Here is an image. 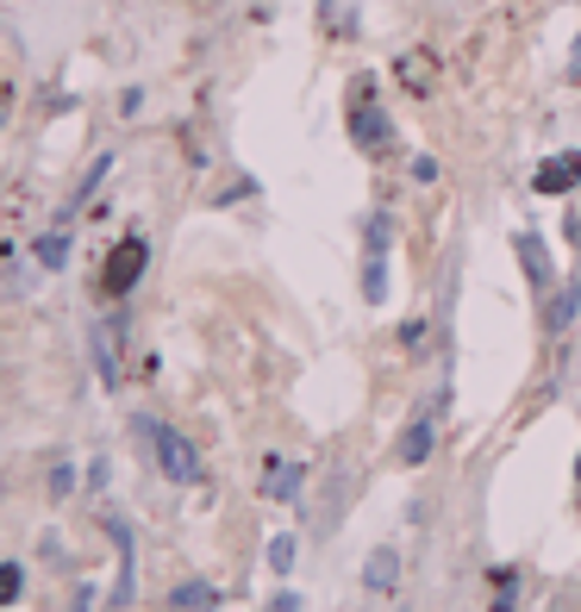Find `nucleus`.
<instances>
[{"instance_id": "f257e3e1", "label": "nucleus", "mask_w": 581, "mask_h": 612, "mask_svg": "<svg viewBox=\"0 0 581 612\" xmlns=\"http://www.w3.org/2000/svg\"><path fill=\"white\" fill-rule=\"evenodd\" d=\"M351 138H356V151H369V156H388V151H394V119L381 113L376 81H369V76L351 81Z\"/></svg>"}, {"instance_id": "f03ea898", "label": "nucleus", "mask_w": 581, "mask_h": 612, "mask_svg": "<svg viewBox=\"0 0 581 612\" xmlns=\"http://www.w3.org/2000/svg\"><path fill=\"white\" fill-rule=\"evenodd\" d=\"M144 269H151V238L144 231H131V238H119L113 244V256H106V269H101V294H131L138 281H144Z\"/></svg>"}, {"instance_id": "7ed1b4c3", "label": "nucleus", "mask_w": 581, "mask_h": 612, "mask_svg": "<svg viewBox=\"0 0 581 612\" xmlns=\"http://www.w3.org/2000/svg\"><path fill=\"white\" fill-rule=\"evenodd\" d=\"M138 432L151 437V450H156V462H163V475H169V482H181V487L201 482V457H194V444H188L181 432L156 425V419H138Z\"/></svg>"}, {"instance_id": "20e7f679", "label": "nucleus", "mask_w": 581, "mask_h": 612, "mask_svg": "<svg viewBox=\"0 0 581 612\" xmlns=\"http://www.w3.org/2000/svg\"><path fill=\"white\" fill-rule=\"evenodd\" d=\"M576 181H581V151H556L531 169V188H538V194H569Z\"/></svg>"}, {"instance_id": "39448f33", "label": "nucleus", "mask_w": 581, "mask_h": 612, "mask_svg": "<svg viewBox=\"0 0 581 612\" xmlns=\"http://www.w3.org/2000/svg\"><path fill=\"white\" fill-rule=\"evenodd\" d=\"M394 582H401V550H394V544L369 550V557H363V587H369V594H394Z\"/></svg>"}, {"instance_id": "423d86ee", "label": "nucleus", "mask_w": 581, "mask_h": 612, "mask_svg": "<svg viewBox=\"0 0 581 612\" xmlns=\"http://www.w3.org/2000/svg\"><path fill=\"white\" fill-rule=\"evenodd\" d=\"M513 251H519V263H526V276H531V288H551V251H544V238H538V231H519V238H513Z\"/></svg>"}, {"instance_id": "0eeeda50", "label": "nucleus", "mask_w": 581, "mask_h": 612, "mask_svg": "<svg viewBox=\"0 0 581 612\" xmlns=\"http://www.w3.org/2000/svg\"><path fill=\"white\" fill-rule=\"evenodd\" d=\"M301 482H306L301 462H269V469H263V494H269V500H301Z\"/></svg>"}, {"instance_id": "6e6552de", "label": "nucleus", "mask_w": 581, "mask_h": 612, "mask_svg": "<svg viewBox=\"0 0 581 612\" xmlns=\"http://www.w3.org/2000/svg\"><path fill=\"white\" fill-rule=\"evenodd\" d=\"M88 350H94V375H101V387H119V350H113V326H94V332H88Z\"/></svg>"}, {"instance_id": "1a4fd4ad", "label": "nucleus", "mask_w": 581, "mask_h": 612, "mask_svg": "<svg viewBox=\"0 0 581 612\" xmlns=\"http://www.w3.org/2000/svg\"><path fill=\"white\" fill-rule=\"evenodd\" d=\"M576 313H581V281H563V294L551 301V313H544V326H551V332L563 337V332H569V319H576Z\"/></svg>"}, {"instance_id": "9d476101", "label": "nucleus", "mask_w": 581, "mask_h": 612, "mask_svg": "<svg viewBox=\"0 0 581 612\" xmlns=\"http://www.w3.org/2000/svg\"><path fill=\"white\" fill-rule=\"evenodd\" d=\"M106 532H113V544H119V587H113V607H126L131 600V532L119 525V519H113Z\"/></svg>"}, {"instance_id": "9b49d317", "label": "nucleus", "mask_w": 581, "mask_h": 612, "mask_svg": "<svg viewBox=\"0 0 581 612\" xmlns=\"http://www.w3.org/2000/svg\"><path fill=\"white\" fill-rule=\"evenodd\" d=\"M426 457H431V419H413V425H406V437H401V462H413V469H419Z\"/></svg>"}, {"instance_id": "f8f14e48", "label": "nucleus", "mask_w": 581, "mask_h": 612, "mask_svg": "<svg viewBox=\"0 0 581 612\" xmlns=\"http://www.w3.org/2000/svg\"><path fill=\"white\" fill-rule=\"evenodd\" d=\"M213 607H219V587H206V582L176 587V612H213Z\"/></svg>"}, {"instance_id": "ddd939ff", "label": "nucleus", "mask_w": 581, "mask_h": 612, "mask_svg": "<svg viewBox=\"0 0 581 612\" xmlns=\"http://www.w3.org/2000/svg\"><path fill=\"white\" fill-rule=\"evenodd\" d=\"M363 301L369 306L388 301V256H369V263H363Z\"/></svg>"}, {"instance_id": "4468645a", "label": "nucleus", "mask_w": 581, "mask_h": 612, "mask_svg": "<svg viewBox=\"0 0 581 612\" xmlns=\"http://www.w3.org/2000/svg\"><path fill=\"white\" fill-rule=\"evenodd\" d=\"M38 263H45V269H63V263H70V231H45V238H38Z\"/></svg>"}, {"instance_id": "2eb2a0df", "label": "nucleus", "mask_w": 581, "mask_h": 612, "mask_svg": "<svg viewBox=\"0 0 581 612\" xmlns=\"http://www.w3.org/2000/svg\"><path fill=\"white\" fill-rule=\"evenodd\" d=\"M20 587H26V569H20V562H0V607H13Z\"/></svg>"}, {"instance_id": "dca6fc26", "label": "nucleus", "mask_w": 581, "mask_h": 612, "mask_svg": "<svg viewBox=\"0 0 581 612\" xmlns=\"http://www.w3.org/2000/svg\"><path fill=\"white\" fill-rule=\"evenodd\" d=\"M51 494H56V500H70V494H76V469H70V462H51Z\"/></svg>"}, {"instance_id": "f3484780", "label": "nucleus", "mask_w": 581, "mask_h": 612, "mask_svg": "<svg viewBox=\"0 0 581 612\" xmlns=\"http://www.w3.org/2000/svg\"><path fill=\"white\" fill-rule=\"evenodd\" d=\"M269 569H276V575L294 569V537H276V544H269Z\"/></svg>"}, {"instance_id": "a211bd4d", "label": "nucleus", "mask_w": 581, "mask_h": 612, "mask_svg": "<svg viewBox=\"0 0 581 612\" xmlns=\"http://www.w3.org/2000/svg\"><path fill=\"white\" fill-rule=\"evenodd\" d=\"M269 612H301V594H276V600H269Z\"/></svg>"}, {"instance_id": "6ab92c4d", "label": "nucleus", "mask_w": 581, "mask_h": 612, "mask_svg": "<svg viewBox=\"0 0 581 612\" xmlns=\"http://www.w3.org/2000/svg\"><path fill=\"white\" fill-rule=\"evenodd\" d=\"M569 81H581V38H576V56H569Z\"/></svg>"}, {"instance_id": "aec40b11", "label": "nucleus", "mask_w": 581, "mask_h": 612, "mask_svg": "<svg viewBox=\"0 0 581 612\" xmlns=\"http://www.w3.org/2000/svg\"><path fill=\"white\" fill-rule=\"evenodd\" d=\"M576 482H581V462H576Z\"/></svg>"}]
</instances>
